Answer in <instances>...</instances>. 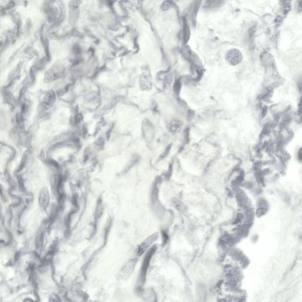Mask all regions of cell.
Wrapping results in <instances>:
<instances>
[{
    "label": "cell",
    "mask_w": 302,
    "mask_h": 302,
    "mask_svg": "<svg viewBox=\"0 0 302 302\" xmlns=\"http://www.w3.org/2000/svg\"><path fill=\"white\" fill-rule=\"evenodd\" d=\"M242 59V53L239 50L231 49L225 55V60L232 66H236L241 63Z\"/></svg>",
    "instance_id": "7a4b0ae2"
},
{
    "label": "cell",
    "mask_w": 302,
    "mask_h": 302,
    "mask_svg": "<svg viewBox=\"0 0 302 302\" xmlns=\"http://www.w3.org/2000/svg\"><path fill=\"white\" fill-rule=\"evenodd\" d=\"M180 0H164L160 8L162 11H167L172 8Z\"/></svg>",
    "instance_id": "ba28073f"
},
{
    "label": "cell",
    "mask_w": 302,
    "mask_h": 302,
    "mask_svg": "<svg viewBox=\"0 0 302 302\" xmlns=\"http://www.w3.org/2000/svg\"><path fill=\"white\" fill-rule=\"evenodd\" d=\"M137 262V258H133L129 260L119 271V278L121 280H125L129 278V276L132 275Z\"/></svg>",
    "instance_id": "6da1fadb"
},
{
    "label": "cell",
    "mask_w": 302,
    "mask_h": 302,
    "mask_svg": "<svg viewBox=\"0 0 302 302\" xmlns=\"http://www.w3.org/2000/svg\"><path fill=\"white\" fill-rule=\"evenodd\" d=\"M180 127H181V125L177 122H173L170 125V130L172 132H176V131H179V129H180Z\"/></svg>",
    "instance_id": "30bf717a"
},
{
    "label": "cell",
    "mask_w": 302,
    "mask_h": 302,
    "mask_svg": "<svg viewBox=\"0 0 302 302\" xmlns=\"http://www.w3.org/2000/svg\"><path fill=\"white\" fill-rule=\"evenodd\" d=\"M158 237V233L155 232L151 236L148 237L144 242H142L137 247V254L138 256H141L145 252V251L149 247L155 242Z\"/></svg>",
    "instance_id": "3957f363"
},
{
    "label": "cell",
    "mask_w": 302,
    "mask_h": 302,
    "mask_svg": "<svg viewBox=\"0 0 302 302\" xmlns=\"http://www.w3.org/2000/svg\"><path fill=\"white\" fill-rule=\"evenodd\" d=\"M39 203L42 209H46L50 203V193L47 187H43L39 192Z\"/></svg>",
    "instance_id": "277c9868"
},
{
    "label": "cell",
    "mask_w": 302,
    "mask_h": 302,
    "mask_svg": "<svg viewBox=\"0 0 302 302\" xmlns=\"http://www.w3.org/2000/svg\"><path fill=\"white\" fill-rule=\"evenodd\" d=\"M153 249H154V248L151 250V251H150L149 253H148V254L146 255V257H145L144 261H143V266H142V270H141V279L143 281H144V278L145 277V275H146V271H147V269H148V267L150 259L151 258L153 252H154V251H153Z\"/></svg>",
    "instance_id": "52a82bcc"
},
{
    "label": "cell",
    "mask_w": 302,
    "mask_h": 302,
    "mask_svg": "<svg viewBox=\"0 0 302 302\" xmlns=\"http://www.w3.org/2000/svg\"><path fill=\"white\" fill-rule=\"evenodd\" d=\"M63 72L62 71L61 68H55L52 69L47 72L46 76L45 77V79L47 82H51L57 79H59L62 76Z\"/></svg>",
    "instance_id": "8992f818"
},
{
    "label": "cell",
    "mask_w": 302,
    "mask_h": 302,
    "mask_svg": "<svg viewBox=\"0 0 302 302\" xmlns=\"http://www.w3.org/2000/svg\"><path fill=\"white\" fill-rule=\"evenodd\" d=\"M82 0H71L69 7L70 10L72 11L77 10L78 7L80 6Z\"/></svg>",
    "instance_id": "9c48e42d"
},
{
    "label": "cell",
    "mask_w": 302,
    "mask_h": 302,
    "mask_svg": "<svg viewBox=\"0 0 302 302\" xmlns=\"http://www.w3.org/2000/svg\"><path fill=\"white\" fill-rule=\"evenodd\" d=\"M297 158L300 162H302V147L298 150L297 152Z\"/></svg>",
    "instance_id": "8fae6325"
},
{
    "label": "cell",
    "mask_w": 302,
    "mask_h": 302,
    "mask_svg": "<svg viewBox=\"0 0 302 302\" xmlns=\"http://www.w3.org/2000/svg\"><path fill=\"white\" fill-rule=\"evenodd\" d=\"M55 92L52 90L49 91L44 96L41 106V109L43 110H48L55 103Z\"/></svg>",
    "instance_id": "5b68a950"
}]
</instances>
